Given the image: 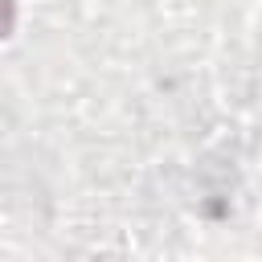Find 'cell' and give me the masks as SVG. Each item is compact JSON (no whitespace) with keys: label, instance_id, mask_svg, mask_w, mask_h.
I'll use <instances>...</instances> for the list:
<instances>
[{"label":"cell","instance_id":"1","mask_svg":"<svg viewBox=\"0 0 262 262\" xmlns=\"http://www.w3.org/2000/svg\"><path fill=\"white\" fill-rule=\"evenodd\" d=\"M12 20H16L12 0H0V37H8V33H12Z\"/></svg>","mask_w":262,"mask_h":262}]
</instances>
